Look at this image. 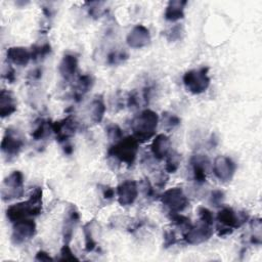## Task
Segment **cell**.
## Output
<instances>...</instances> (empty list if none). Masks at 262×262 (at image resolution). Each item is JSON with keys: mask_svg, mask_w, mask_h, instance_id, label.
Wrapping results in <instances>:
<instances>
[{"mask_svg": "<svg viewBox=\"0 0 262 262\" xmlns=\"http://www.w3.org/2000/svg\"><path fill=\"white\" fill-rule=\"evenodd\" d=\"M198 215H199V218H200L201 221L206 222L210 225H213L214 216H213V213L208 208L199 207L198 208Z\"/></svg>", "mask_w": 262, "mask_h": 262, "instance_id": "32", "label": "cell"}, {"mask_svg": "<svg viewBox=\"0 0 262 262\" xmlns=\"http://www.w3.org/2000/svg\"><path fill=\"white\" fill-rule=\"evenodd\" d=\"M118 202L121 206L132 205L138 196V185L135 180L127 179L117 187Z\"/></svg>", "mask_w": 262, "mask_h": 262, "instance_id": "13", "label": "cell"}, {"mask_svg": "<svg viewBox=\"0 0 262 262\" xmlns=\"http://www.w3.org/2000/svg\"><path fill=\"white\" fill-rule=\"evenodd\" d=\"M162 204L170 213H180L188 206V199L181 187H172L164 191L161 195Z\"/></svg>", "mask_w": 262, "mask_h": 262, "instance_id": "6", "label": "cell"}, {"mask_svg": "<svg viewBox=\"0 0 262 262\" xmlns=\"http://www.w3.org/2000/svg\"><path fill=\"white\" fill-rule=\"evenodd\" d=\"M139 93L136 90H133L129 93L127 97V104L129 107H138V104L140 102L139 99Z\"/></svg>", "mask_w": 262, "mask_h": 262, "instance_id": "35", "label": "cell"}, {"mask_svg": "<svg viewBox=\"0 0 262 262\" xmlns=\"http://www.w3.org/2000/svg\"><path fill=\"white\" fill-rule=\"evenodd\" d=\"M77 68H78V57L74 54L67 53L62 56L59 62L58 72L63 80L69 81L75 76L77 72Z\"/></svg>", "mask_w": 262, "mask_h": 262, "instance_id": "18", "label": "cell"}, {"mask_svg": "<svg viewBox=\"0 0 262 262\" xmlns=\"http://www.w3.org/2000/svg\"><path fill=\"white\" fill-rule=\"evenodd\" d=\"M105 103L101 95L95 96L90 103V118L94 124H98L102 121L105 114Z\"/></svg>", "mask_w": 262, "mask_h": 262, "instance_id": "22", "label": "cell"}, {"mask_svg": "<svg viewBox=\"0 0 262 262\" xmlns=\"http://www.w3.org/2000/svg\"><path fill=\"white\" fill-rule=\"evenodd\" d=\"M42 188L36 187L32 191L30 199L20 203L13 204L6 209L7 219L14 223L19 220L35 217L42 211Z\"/></svg>", "mask_w": 262, "mask_h": 262, "instance_id": "1", "label": "cell"}, {"mask_svg": "<svg viewBox=\"0 0 262 262\" xmlns=\"http://www.w3.org/2000/svg\"><path fill=\"white\" fill-rule=\"evenodd\" d=\"M248 219V214L244 212H235L230 207H223L217 214V221L219 224L231 229L241 227Z\"/></svg>", "mask_w": 262, "mask_h": 262, "instance_id": "10", "label": "cell"}, {"mask_svg": "<svg viewBox=\"0 0 262 262\" xmlns=\"http://www.w3.org/2000/svg\"><path fill=\"white\" fill-rule=\"evenodd\" d=\"M50 51H51V46L49 43H44L42 45H34L31 49L32 59L39 60L41 58H44L47 54L50 53Z\"/></svg>", "mask_w": 262, "mask_h": 262, "instance_id": "28", "label": "cell"}, {"mask_svg": "<svg viewBox=\"0 0 262 262\" xmlns=\"http://www.w3.org/2000/svg\"><path fill=\"white\" fill-rule=\"evenodd\" d=\"M142 188H143L145 196H147V198L154 196L155 189L152 188V186H151V184H150V182L148 180H143L142 181Z\"/></svg>", "mask_w": 262, "mask_h": 262, "instance_id": "40", "label": "cell"}, {"mask_svg": "<svg viewBox=\"0 0 262 262\" xmlns=\"http://www.w3.org/2000/svg\"><path fill=\"white\" fill-rule=\"evenodd\" d=\"M170 220L174 225H176L177 227L181 228L184 231H187L192 225L190 219L184 215H181L180 213H171Z\"/></svg>", "mask_w": 262, "mask_h": 262, "instance_id": "27", "label": "cell"}, {"mask_svg": "<svg viewBox=\"0 0 262 262\" xmlns=\"http://www.w3.org/2000/svg\"><path fill=\"white\" fill-rule=\"evenodd\" d=\"M162 121H163L164 127L168 130L173 129L174 127H176L177 125L180 124V119L176 115H174L172 113H169V112L163 113Z\"/></svg>", "mask_w": 262, "mask_h": 262, "instance_id": "29", "label": "cell"}, {"mask_svg": "<svg viewBox=\"0 0 262 262\" xmlns=\"http://www.w3.org/2000/svg\"><path fill=\"white\" fill-rule=\"evenodd\" d=\"M187 4L185 0H171L165 9L164 17L169 21H176L184 17V7Z\"/></svg>", "mask_w": 262, "mask_h": 262, "instance_id": "20", "label": "cell"}, {"mask_svg": "<svg viewBox=\"0 0 262 262\" xmlns=\"http://www.w3.org/2000/svg\"><path fill=\"white\" fill-rule=\"evenodd\" d=\"M51 125L52 123H50V121L45 119H39V122L37 123L36 128L32 132V137L35 140H41L45 138L50 133V131H52Z\"/></svg>", "mask_w": 262, "mask_h": 262, "instance_id": "24", "label": "cell"}, {"mask_svg": "<svg viewBox=\"0 0 262 262\" xmlns=\"http://www.w3.org/2000/svg\"><path fill=\"white\" fill-rule=\"evenodd\" d=\"M59 260H79L78 257H76V255L73 253V251L71 250L69 244H63L61 250H60V258Z\"/></svg>", "mask_w": 262, "mask_h": 262, "instance_id": "34", "label": "cell"}, {"mask_svg": "<svg viewBox=\"0 0 262 262\" xmlns=\"http://www.w3.org/2000/svg\"><path fill=\"white\" fill-rule=\"evenodd\" d=\"M159 125V116L152 110H143L131 122V129L136 140L144 142L155 136Z\"/></svg>", "mask_w": 262, "mask_h": 262, "instance_id": "2", "label": "cell"}, {"mask_svg": "<svg viewBox=\"0 0 262 262\" xmlns=\"http://www.w3.org/2000/svg\"><path fill=\"white\" fill-rule=\"evenodd\" d=\"M225 199V194L222 190L220 189H215L211 192V195H210V203L214 206H220L222 205L223 201Z\"/></svg>", "mask_w": 262, "mask_h": 262, "instance_id": "33", "label": "cell"}, {"mask_svg": "<svg viewBox=\"0 0 262 262\" xmlns=\"http://www.w3.org/2000/svg\"><path fill=\"white\" fill-rule=\"evenodd\" d=\"M128 58V54L125 51H112L107 55V62L110 64H119Z\"/></svg>", "mask_w": 262, "mask_h": 262, "instance_id": "31", "label": "cell"}, {"mask_svg": "<svg viewBox=\"0 0 262 262\" xmlns=\"http://www.w3.org/2000/svg\"><path fill=\"white\" fill-rule=\"evenodd\" d=\"M213 234L212 225L199 220L198 223L192 224L191 227L184 232L183 238L189 245H199L207 242Z\"/></svg>", "mask_w": 262, "mask_h": 262, "instance_id": "9", "label": "cell"}, {"mask_svg": "<svg viewBox=\"0 0 262 262\" xmlns=\"http://www.w3.org/2000/svg\"><path fill=\"white\" fill-rule=\"evenodd\" d=\"M63 151L67 154V155H71L73 152V147L72 145H66L64 148H63Z\"/></svg>", "mask_w": 262, "mask_h": 262, "instance_id": "43", "label": "cell"}, {"mask_svg": "<svg viewBox=\"0 0 262 262\" xmlns=\"http://www.w3.org/2000/svg\"><path fill=\"white\" fill-rule=\"evenodd\" d=\"M2 77L8 81V83H13L15 81V71L10 64H7V67L4 69Z\"/></svg>", "mask_w": 262, "mask_h": 262, "instance_id": "38", "label": "cell"}, {"mask_svg": "<svg viewBox=\"0 0 262 262\" xmlns=\"http://www.w3.org/2000/svg\"><path fill=\"white\" fill-rule=\"evenodd\" d=\"M208 72L209 69L205 67L185 72L182 78L185 89L191 94H201L205 92L210 86L211 81Z\"/></svg>", "mask_w": 262, "mask_h": 262, "instance_id": "4", "label": "cell"}, {"mask_svg": "<svg viewBox=\"0 0 262 262\" xmlns=\"http://www.w3.org/2000/svg\"><path fill=\"white\" fill-rule=\"evenodd\" d=\"M177 242L176 235L172 230H166L164 233V247L168 248L173 246Z\"/></svg>", "mask_w": 262, "mask_h": 262, "instance_id": "37", "label": "cell"}, {"mask_svg": "<svg viewBox=\"0 0 262 262\" xmlns=\"http://www.w3.org/2000/svg\"><path fill=\"white\" fill-rule=\"evenodd\" d=\"M6 56L10 62L20 67L27 66L32 59L31 49H28L23 46L9 47L6 51Z\"/></svg>", "mask_w": 262, "mask_h": 262, "instance_id": "17", "label": "cell"}, {"mask_svg": "<svg viewBox=\"0 0 262 262\" xmlns=\"http://www.w3.org/2000/svg\"><path fill=\"white\" fill-rule=\"evenodd\" d=\"M51 127L52 132L55 134L56 140L58 142H66L75 134L78 128V124L75 118L72 115H69L67 118L52 123Z\"/></svg>", "mask_w": 262, "mask_h": 262, "instance_id": "12", "label": "cell"}, {"mask_svg": "<svg viewBox=\"0 0 262 262\" xmlns=\"http://www.w3.org/2000/svg\"><path fill=\"white\" fill-rule=\"evenodd\" d=\"M93 224L94 220L88 222L84 225V236H85V250L87 252H91L96 247L97 243L95 241L94 234H93Z\"/></svg>", "mask_w": 262, "mask_h": 262, "instance_id": "25", "label": "cell"}, {"mask_svg": "<svg viewBox=\"0 0 262 262\" xmlns=\"http://www.w3.org/2000/svg\"><path fill=\"white\" fill-rule=\"evenodd\" d=\"M139 142L136 138L131 136H126L121 138L119 141L115 142L108 148V156H112L119 160L120 162L126 164L127 166H132L136 160L138 152Z\"/></svg>", "mask_w": 262, "mask_h": 262, "instance_id": "3", "label": "cell"}, {"mask_svg": "<svg viewBox=\"0 0 262 262\" xmlns=\"http://www.w3.org/2000/svg\"><path fill=\"white\" fill-rule=\"evenodd\" d=\"M24 145L25 141L19 132L13 128H7L1 141V150L3 155L8 160L15 158L18 156Z\"/></svg>", "mask_w": 262, "mask_h": 262, "instance_id": "7", "label": "cell"}, {"mask_svg": "<svg viewBox=\"0 0 262 262\" xmlns=\"http://www.w3.org/2000/svg\"><path fill=\"white\" fill-rule=\"evenodd\" d=\"M80 220V215L79 212L77 211L75 206H71L69 210L67 211V215L63 221V226H62V235H63V241L66 244H69L74 232V228L78 221Z\"/></svg>", "mask_w": 262, "mask_h": 262, "instance_id": "19", "label": "cell"}, {"mask_svg": "<svg viewBox=\"0 0 262 262\" xmlns=\"http://www.w3.org/2000/svg\"><path fill=\"white\" fill-rule=\"evenodd\" d=\"M126 42L129 47L135 49L147 46L150 42L149 30L143 25H136L127 35Z\"/></svg>", "mask_w": 262, "mask_h": 262, "instance_id": "14", "label": "cell"}, {"mask_svg": "<svg viewBox=\"0 0 262 262\" xmlns=\"http://www.w3.org/2000/svg\"><path fill=\"white\" fill-rule=\"evenodd\" d=\"M16 101L13 94L5 89L0 92V116L6 118L16 112Z\"/></svg>", "mask_w": 262, "mask_h": 262, "instance_id": "21", "label": "cell"}, {"mask_svg": "<svg viewBox=\"0 0 262 262\" xmlns=\"http://www.w3.org/2000/svg\"><path fill=\"white\" fill-rule=\"evenodd\" d=\"M41 77H42V70L40 68H36L29 73L28 80L30 82H36V81H39Z\"/></svg>", "mask_w": 262, "mask_h": 262, "instance_id": "39", "label": "cell"}, {"mask_svg": "<svg viewBox=\"0 0 262 262\" xmlns=\"http://www.w3.org/2000/svg\"><path fill=\"white\" fill-rule=\"evenodd\" d=\"M24 195V175L20 171H13L4 178L1 187V196L4 202L18 199Z\"/></svg>", "mask_w": 262, "mask_h": 262, "instance_id": "5", "label": "cell"}, {"mask_svg": "<svg viewBox=\"0 0 262 262\" xmlns=\"http://www.w3.org/2000/svg\"><path fill=\"white\" fill-rule=\"evenodd\" d=\"M182 33V27L177 25V26H174L170 31L169 33H167V39L169 41H176L180 38V35Z\"/></svg>", "mask_w": 262, "mask_h": 262, "instance_id": "36", "label": "cell"}, {"mask_svg": "<svg viewBox=\"0 0 262 262\" xmlns=\"http://www.w3.org/2000/svg\"><path fill=\"white\" fill-rule=\"evenodd\" d=\"M210 161L204 155H194L190 159L193 178L198 183H204L207 178V172Z\"/></svg>", "mask_w": 262, "mask_h": 262, "instance_id": "15", "label": "cell"}, {"mask_svg": "<svg viewBox=\"0 0 262 262\" xmlns=\"http://www.w3.org/2000/svg\"><path fill=\"white\" fill-rule=\"evenodd\" d=\"M106 134L110 140H112L114 143L119 141L121 138H123V132L121 130V128L118 125H110L106 128Z\"/></svg>", "mask_w": 262, "mask_h": 262, "instance_id": "30", "label": "cell"}, {"mask_svg": "<svg viewBox=\"0 0 262 262\" xmlns=\"http://www.w3.org/2000/svg\"><path fill=\"white\" fill-rule=\"evenodd\" d=\"M180 162H181L180 155L177 154L176 151H170L166 157V164H165L166 172L170 174L175 173L180 166Z\"/></svg>", "mask_w": 262, "mask_h": 262, "instance_id": "26", "label": "cell"}, {"mask_svg": "<svg viewBox=\"0 0 262 262\" xmlns=\"http://www.w3.org/2000/svg\"><path fill=\"white\" fill-rule=\"evenodd\" d=\"M93 86V78L89 74L81 75L76 84V90L74 93V97L77 101H80L84 94H86Z\"/></svg>", "mask_w": 262, "mask_h": 262, "instance_id": "23", "label": "cell"}, {"mask_svg": "<svg viewBox=\"0 0 262 262\" xmlns=\"http://www.w3.org/2000/svg\"><path fill=\"white\" fill-rule=\"evenodd\" d=\"M35 260L37 261H52L53 258L45 251H39L37 252L36 256H35Z\"/></svg>", "mask_w": 262, "mask_h": 262, "instance_id": "41", "label": "cell"}, {"mask_svg": "<svg viewBox=\"0 0 262 262\" xmlns=\"http://www.w3.org/2000/svg\"><path fill=\"white\" fill-rule=\"evenodd\" d=\"M114 195H115V190H114V188H112V187H110V186H105L104 189H103V196H104V199L110 200V199H112Z\"/></svg>", "mask_w": 262, "mask_h": 262, "instance_id": "42", "label": "cell"}, {"mask_svg": "<svg viewBox=\"0 0 262 262\" xmlns=\"http://www.w3.org/2000/svg\"><path fill=\"white\" fill-rule=\"evenodd\" d=\"M36 233V223L31 218H26L13 223L11 241L14 245H20L31 239Z\"/></svg>", "mask_w": 262, "mask_h": 262, "instance_id": "8", "label": "cell"}, {"mask_svg": "<svg viewBox=\"0 0 262 262\" xmlns=\"http://www.w3.org/2000/svg\"><path fill=\"white\" fill-rule=\"evenodd\" d=\"M170 147H171L170 138L163 133L155 136L150 144L151 154L155 157V159L159 161L166 159V157L170 152Z\"/></svg>", "mask_w": 262, "mask_h": 262, "instance_id": "16", "label": "cell"}, {"mask_svg": "<svg viewBox=\"0 0 262 262\" xmlns=\"http://www.w3.org/2000/svg\"><path fill=\"white\" fill-rule=\"evenodd\" d=\"M235 163L226 156H218L213 163V173L222 182L230 181L235 173Z\"/></svg>", "mask_w": 262, "mask_h": 262, "instance_id": "11", "label": "cell"}]
</instances>
